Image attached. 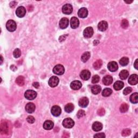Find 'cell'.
I'll return each instance as SVG.
<instances>
[{"mask_svg": "<svg viewBox=\"0 0 138 138\" xmlns=\"http://www.w3.org/2000/svg\"><path fill=\"white\" fill-rule=\"evenodd\" d=\"M24 97L28 100H33L37 97V93L34 90H28L25 92Z\"/></svg>", "mask_w": 138, "mask_h": 138, "instance_id": "6da1fadb", "label": "cell"}, {"mask_svg": "<svg viewBox=\"0 0 138 138\" xmlns=\"http://www.w3.org/2000/svg\"><path fill=\"white\" fill-rule=\"evenodd\" d=\"M65 72V69L62 65L58 64L53 69V72L57 75H62Z\"/></svg>", "mask_w": 138, "mask_h": 138, "instance_id": "7a4b0ae2", "label": "cell"}, {"mask_svg": "<svg viewBox=\"0 0 138 138\" xmlns=\"http://www.w3.org/2000/svg\"><path fill=\"white\" fill-rule=\"evenodd\" d=\"M74 125V121L71 118H66L63 121V125L65 128H71L73 127Z\"/></svg>", "mask_w": 138, "mask_h": 138, "instance_id": "3957f363", "label": "cell"}, {"mask_svg": "<svg viewBox=\"0 0 138 138\" xmlns=\"http://www.w3.org/2000/svg\"><path fill=\"white\" fill-rule=\"evenodd\" d=\"M16 23L14 21L9 20L6 24V28L8 31L10 32H13L16 29Z\"/></svg>", "mask_w": 138, "mask_h": 138, "instance_id": "277c9868", "label": "cell"}, {"mask_svg": "<svg viewBox=\"0 0 138 138\" xmlns=\"http://www.w3.org/2000/svg\"><path fill=\"white\" fill-rule=\"evenodd\" d=\"M48 83L49 86L51 87H56L59 83V79L56 76H52L50 78Z\"/></svg>", "mask_w": 138, "mask_h": 138, "instance_id": "5b68a950", "label": "cell"}, {"mask_svg": "<svg viewBox=\"0 0 138 138\" xmlns=\"http://www.w3.org/2000/svg\"><path fill=\"white\" fill-rule=\"evenodd\" d=\"M26 14V9L24 7L21 6L17 8L16 10V14L18 17L22 18L24 17Z\"/></svg>", "mask_w": 138, "mask_h": 138, "instance_id": "8992f818", "label": "cell"}, {"mask_svg": "<svg viewBox=\"0 0 138 138\" xmlns=\"http://www.w3.org/2000/svg\"><path fill=\"white\" fill-rule=\"evenodd\" d=\"M93 35V29L92 27H87L84 30L83 35L85 38H89L91 37Z\"/></svg>", "mask_w": 138, "mask_h": 138, "instance_id": "52a82bcc", "label": "cell"}, {"mask_svg": "<svg viewBox=\"0 0 138 138\" xmlns=\"http://www.w3.org/2000/svg\"><path fill=\"white\" fill-rule=\"evenodd\" d=\"M73 11L72 6L70 4H66L62 8V12L65 14L69 15L72 13Z\"/></svg>", "mask_w": 138, "mask_h": 138, "instance_id": "ba28073f", "label": "cell"}, {"mask_svg": "<svg viewBox=\"0 0 138 138\" xmlns=\"http://www.w3.org/2000/svg\"><path fill=\"white\" fill-rule=\"evenodd\" d=\"M51 112L52 114L55 116V117H58V116H59L61 114L62 110L59 106L57 105H55L52 107Z\"/></svg>", "mask_w": 138, "mask_h": 138, "instance_id": "9c48e42d", "label": "cell"}, {"mask_svg": "<svg viewBox=\"0 0 138 138\" xmlns=\"http://www.w3.org/2000/svg\"><path fill=\"white\" fill-rule=\"evenodd\" d=\"M80 77L84 81H87L90 79L91 77L90 72L87 70H83L80 74Z\"/></svg>", "mask_w": 138, "mask_h": 138, "instance_id": "30bf717a", "label": "cell"}, {"mask_svg": "<svg viewBox=\"0 0 138 138\" xmlns=\"http://www.w3.org/2000/svg\"><path fill=\"white\" fill-rule=\"evenodd\" d=\"M82 86L81 82L78 81H74L71 83L70 84V87L72 90H77L81 89Z\"/></svg>", "mask_w": 138, "mask_h": 138, "instance_id": "8fae6325", "label": "cell"}, {"mask_svg": "<svg viewBox=\"0 0 138 138\" xmlns=\"http://www.w3.org/2000/svg\"><path fill=\"white\" fill-rule=\"evenodd\" d=\"M69 19L66 17H64L62 18L59 22V27L61 29H64L68 27V26H69Z\"/></svg>", "mask_w": 138, "mask_h": 138, "instance_id": "7c38bea8", "label": "cell"}, {"mask_svg": "<svg viewBox=\"0 0 138 138\" xmlns=\"http://www.w3.org/2000/svg\"><path fill=\"white\" fill-rule=\"evenodd\" d=\"M89 103V99H88L87 97H82V98L79 99L78 104L80 106L84 108V107H86L87 106Z\"/></svg>", "mask_w": 138, "mask_h": 138, "instance_id": "4fadbf2b", "label": "cell"}, {"mask_svg": "<svg viewBox=\"0 0 138 138\" xmlns=\"http://www.w3.org/2000/svg\"><path fill=\"white\" fill-rule=\"evenodd\" d=\"M98 29L101 31H105L108 28V23L105 21H102L98 25Z\"/></svg>", "mask_w": 138, "mask_h": 138, "instance_id": "5bb4252c", "label": "cell"}, {"mask_svg": "<svg viewBox=\"0 0 138 138\" xmlns=\"http://www.w3.org/2000/svg\"><path fill=\"white\" fill-rule=\"evenodd\" d=\"M78 15L79 17L81 18H84L86 17L88 15V10L86 8H82L79 10Z\"/></svg>", "mask_w": 138, "mask_h": 138, "instance_id": "9a60e30c", "label": "cell"}, {"mask_svg": "<svg viewBox=\"0 0 138 138\" xmlns=\"http://www.w3.org/2000/svg\"><path fill=\"white\" fill-rule=\"evenodd\" d=\"M107 68H108V69L111 72H115L117 71L118 69V65L115 62H111L108 64Z\"/></svg>", "mask_w": 138, "mask_h": 138, "instance_id": "2e32d148", "label": "cell"}, {"mask_svg": "<svg viewBox=\"0 0 138 138\" xmlns=\"http://www.w3.org/2000/svg\"><path fill=\"white\" fill-rule=\"evenodd\" d=\"M138 82V76L137 74H132L128 79V83L129 84L132 85H136Z\"/></svg>", "mask_w": 138, "mask_h": 138, "instance_id": "e0dca14e", "label": "cell"}, {"mask_svg": "<svg viewBox=\"0 0 138 138\" xmlns=\"http://www.w3.org/2000/svg\"><path fill=\"white\" fill-rule=\"evenodd\" d=\"M71 27L72 29H76L79 27V20L76 17H72L70 21Z\"/></svg>", "mask_w": 138, "mask_h": 138, "instance_id": "ac0fdd59", "label": "cell"}, {"mask_svg": "<svg viewBox=\"0 0 138 138\" xmlns=\"http://www.w3.org/2000/svg\"><path fill=\"white\" fill-rule=\"evenodd\" d=\"M36 109V106L34 104L32 103H28L26 106V111L29 113H32L35 111Z\"/></svg>", "mask_w": 138, "mask_h": 138, "instance_id": "d6986e66", "label": "cell"}, {"mask_svg": "<svg viewBox=\"0 0 138 138\" xmlns=\"http://www.w3.org/2000/svg\"><path fill=\"white\" fill-rule=\"evenodd\" d=\"M54 123L51 120H46L43 124V128L46 130H50L54 127Z\"/></svg>", "mask_w": 138, "mask_h": 138, "instance_id": "ffe728a7", "label": "cell"}, {"mask_svg": "<svg viewBox=\"0 0 138 138\" xmlns=\"http://www.w3.org/2000/svg\"><path fill=\"white\" fill-rule=\"evenodd\" d=\"M92 129L93 131L96 132L100 131L103 129V124L100 122H98V121H96L93 124Z\"/></svg>", "mask_w": 138, "mask_h": 138, "instance_id": "44dd1931", "label": "cell"}, {"mask_svg": "<svg viewBox=\"0 0 138 138\" xmlns=\"http://www.w3.org/2000/svg\"><path fill=\"white\" fill-rule=\"evenodd\" d=\"M103 84L105 85H109L110 84H111L113 82L112 77L109 75L105 76L103 78Z\"/></svg>", "mask_w": 138, "mask_h": 138, "instance_id": "7402d4cb", "label": "cell"}, {"mask_svg": "<svg viewBox=\"0 0 138 138\" xmlns=\"http://www.w3.org/2000/svg\"><path fill=\"white\" fill-rule=\"evenodd\" d=\"M9 131V127L6 123H2L1 125V133L2 134H7Z\"/></svg>", "mask_w": 138, "mask_h": 138, "instance_id": "603a6c76", "label": "cell"}, {"mask_svg": "<svg viewBox=\"0 0 138 138\" xmlns=\"http://www.w3.org/2000/svg\"><path fill=\"white\" fill-rule=\"evenodd\" d=\"M124 86V84L123 82L117 81L114 84L113 87L115 90L119 91V90H120L122 89Z\"/></svg>", "mask_w": 138, "mask_h": 138, "instance_id": "cb8c5ba5", "label": "cell"}, {"mask_svg": "<svg viewBox=\"0 0 138 138\" xmlns=\"http://www.w3.org/2000/svg\"><path fill=\"white\" fill-rule=\"evenodd\" d=\"M130 101L132 103L137 104L138 102V93L137 92L134 93L130 97Z\"/></svg>", "mask_w": 138, "mask_h": 138, "instance_id": "d4e9b609", "label": "cell"}, {"mask_svg": "<svg viewBox=\"0 0 138 138\" xmlns=\"http://www.w3.org/2000/svg\"><path fill=\"white\" fill-rule=\"evenodd\" d=\"M101 91V88L99 85H94L91 88V91L94 95H97Z\"/></svg>", "mask_w": 138, "mask_h": 138, "instance_id": "484cf974", "label": "cell"}, {"mask_svg": "<svg viewBox=\"0 0 138 138\" xmlns=\"http://www.w3.org/2000/svg\"><path fill=\"white\" fill-rule=\"evenodd\" d=\"M129 76V72L128 71L126 70H124L121 71L119 73V77L121 79L125 80Z\"/></svg>", "mask_w": 138, "mask_h": 138, "instance_id": "4316f807", "label": "cell"}, {"mask_svg": "<svg viewBox=\"0 0 138 138\" xmlns=\"http://www.w3.org/2000/svg\"><path fill=\"white\" fill-rule=\"evenodd\" d=\"M91 57V54L90 52L89 51L85 52L82 55V60L83 62L85 63L89 59V58Z\"/></svg>", "mask_w": 138, "mask_h": 138, "instance_id": "83f0119b", "label": "cell"}, {"mask_svg": "<svg viewBox=\"0 0 138 138\" xmlns=\"http://www.w3.org/2000/svg\"><path fill=\"white\" fill-rule=\"evenodd\" d=\"M16 84L18 85L19 86H22L24 84V78L23 76H18L16 79Z\"/></svg>", "mask_w": 138, "mask_h": 138, "instance_id": "f1b7e54d", "label": "cell"}, {"mask_svg": "<svg viewBox=\"0 0 138 138\" xmlns=\"http://www.w3.org/2000/svg\"><path fill=\"white\" fill-rule=\"evenodd\" d=\"M102 65H103V62L101 59H98L93 63V67L95 70H99L100 69Z\"/></svg>", "mask_w": 138, "mask_h": 138, "instance_id": "f546056e", "label": "cell"}, {"mask_svg": "<svg viewBox=\"0 0 138 138\" xmlns=\"http://www.w3.org/2000/svg\"><path fill=\"white\" fill-rule=\"evenodd\" d=\"M65 111L67 113H71L74 110V105L72 103H69L66 105L65 106Z\"/></svg>", "mask_w": 138, "mask_h": 138, "instance_id": "4dcf8cb0", "label": "cell"}, {"mask_svg": "<svg viewBox=\"0 0 138 138\" xmlns=\"http://www.w3.org/2000/svg\"><path fill=\"white\" fill-rule=\"evenodd\" d=\"M112 93V90L111 89H110V88H106V89H105L103 91V92H102V95H103V97H109L110 96H111Z\"/></svg>", "mask_w": 138, "mask_h": 138, "instance_id": "1f68e13d", "label": "cell"}, {"mask_svg": "<svg viewBox=\"0 0 138 138\" xmlns=\"http://www.w3.org/2000/svg\"><path fill=\"white\" fill-rule=\"evenodd\" d=\"M120 64H121V65L123 66V67H125V66H126L129 63V59L127 57H123L122 58H121L120 61H119Z\"/></svg>", "mask_w": 138, "mask_h": 138, "instance_id": "d6a6232c", "label": "cell"}, {"mask_svg": "<svg viewBox=\"0 0 138 138\" xmlns=\"http://www.w3.org/2000/svg\"><path fill=\"white\" fill-rule=\"evenodd\" d=\"M129 108L128 105L126 103H124L121 105L120 107V111L122 113H125L128 111Z\"/></svg>", "mask_w": 138, "mask_h": 138, "instance_id": "836d02e7", "label": "cell"}, {"mask_svg": "<svg viewBox=\"0 0 138 138\" xmlns=\"http://www.w3.org/2000/svg\"><path fill=\"white\" fill-rule=\"evenodd\" d=\"M13 55L14 56L15 58H19L21 55V51L20 50V49H16L13 52Z\"/></svg>", "mask_w": 138, "mask_h": 138, "instance_id": "e575fe53", "label": "cell"}, {"mask_svg": "<svg viewBox=\"0 0 138 138\" xmlns=\"http://www.w3.org/2000/svg\"><path fill=\"white\" fill-rule=\"evenodd\" d=\"M128 25H129L128 21L127 20H126V19H124V20L121 21V26L123 28L126 29L128 27Z\"/></svg>", "mask_w": 138, "mask_h": 138, "instance_id": "d590c367", "label": "cell"}, {"mask_svg": "<svg viewBox=\"0 0 138 138\" xmlns=\"http://www.w3.org/2000/svg\"><path fill=\"white\" fill-rule=\"evenodd\" d=\"M131 134V131L130 129L126 128V129H124V130L122 131V136L123 137L128 136Z\"/></svg>", "mask_w": 138, "mask_h": 138, "instance_id": "8d00e7d4", "label": "cell"}, {"mask_svg": "<svg viewBox=\"0 0 138 138\" xmlns=\"http://www.w3.org/2000/svg\"><path fill=\"white\" fill-rule=\"evenodd\" d=\"M100 81V77L98 75H95L92 79V83L93 84H96L97 83Z\"/></svg>", "mask_w": 138, "mask_h": 138, "instance_id": "74e56055", "label": "cell"}, {"mask_svg": "<svg viewBox=\"0 0 138 138\" xmlns=\"http://www.w3.org/2000/svg\"><path fill=\"white\" fill-rule=\"evenodd\" d=\"M77 117H78V118H83L85 115V112L84 110H81L78 112V113H77Z\"/></svg>", "mask_w": 138, "mask_h": 138, "instance_id": "f35d334b", "label": "cell"}, {"mask_svg": "<svg viewBox=\"0 0 138 138\" xmlns=\"http://www.w3.org/2000/svg\"><path fill=\"white\" fill-rule=\"evenodd\" d=\"M27 121L29 123H30V124H33L35 121V118L34 117H32V116L29 115V116H28V117H27Z\"/></svg>", "mask_w": 138, "mask_h": 138, "instance_id": "ab89813d", "label": "cell"}, {"mask_svg": "<svg viewBox=\"0 0 138 138\" xmlns=\"http://www.w3.org/2000/svg\"><path fill=\"white\" fill-rule=\"evenodd\" d=\"M132 91V88L128 87H126V89L124 90L123 93L124 95H128V94L130 93Z\"/></svg>", "mask_w": 138, "mask_h": 138, "instance_id": "60d3db41", "label": "cell"}, {"mask_svg": "<svg viewBox=\"0 0 138 138\" xmlns=\"http://www.w3.org/2000/svg\"><path fill=\"white\" fill-rule=\"evenodd\" d=\"M97 113L99 115L103 116L105 113V110L103 108H101L98 110Z\"/></svg>", "mask_w": 138, "mask_h": 138, "instance_id": "b9f144b4", "label": "cell"}, {"mask_svg": "<svg viewBox=\"0 0 138 138\" xmlns=\"http://www.w3.org/2000/svg\"><path fill=\"white\" fill-rule=\"evenodd\" d=\"M105 135L103 133L96 134L94 136V138H105Z\"/></svg>", "mask_w": 138, "mask_h": 138, "instance_id": "7bdbcfd3", "label": "cell"}, {"mask_svg": "<svg viewBox=\"0 0 138 138\" xmlns=\"http://www.w3.org/2000/svg\"><path fill=\"white\" fill-rule=\"evenodd\" d=\"M67 35H63L62 36H60L59 38V42H63V41H64V40H65L66 39V37H67Z\"/></svg>", "mask_w": 138, "mask_h": 138, "instance_id": "ee69618b", "label": "cell"}, {"mask_svg": "<svg viewBox=\"0 0 138 138\" xmlns=\"http://www.w3.org/2000/svg\"><path fill=\"white\" fill-rule=\"evenodd\" d=\"M32 85L34 87L36 88V89H38V88L40 86V84L38 83V82H34V83L32 84Z\"/></svg>", "mask_w": 138, "mask_h": 138, "instance_id": "f6af8a7d", "label": "cell"}, {"mask_svg": "<svg viewBox=\"0 0 138 138\" xmlns=\"http://www.w3.org/2000/svg\"><path fill=\"white\" fill-rule=\"evenodd\" d=\"M16 4H17V2L15 1H13V2H11L10 3V6L12 8H14L16 6Z\"/></svg>", "mask_w": 138, "mask_h": 138, "instance_id": "bcb514c9", "label": "cell"}, {"mask_svg": "<svg viewBox=\"0 0 138 138\" xmlns=\"http://www.w3.org/2000/svg\"><path fill=\"white\" fill-rule=\"evenodd\" d=\"M134 67L135 68V69H137V70H138V59H136V62H135V63H134Z\"/></svg>", "mask_w": 138, "mask_h": 138, "instance_id": "7dc6e473", "label": "cell"}, {"mask_svg": "<svg viewBox=\"0 0 138 138\" xmlns=\"http://www.w3.org/2000/svg\"><path fill=\"white\" fill-rule=\"evenodd\" d=\"M99 43V41L98 40H95L93 41V45H97Z\"/></svg>", "mask_w": 138, "mask_h": 138, "instance_id": "c3c4849f", "label": "cell"}, {"mask_svg": "<svg viewBox=\"0 0 138 138\" xmlns=\"http://www.w3.org/2000/svg\"><path fill=\"white\" fill-rule=\"evenodd\" d=\"M69 136H70V135H69V133H64L63 134V137L64 138V137H65V138H66V137H69Z\"/></svg>", "mask_w": 138, "mask_h": 138, "instance_id": "681fc988", "label": "cell"}, {"mask_svg": "<svg viewBox=\"0 0 138 138\" xmlns=\"http://www.w3.org/2000/svg\"><path fill=\"white\" fill-rule=\"evenodd\" d=\"M125 2L126 3H131L133 2V1H125Z\"/></svg>", "mask_w": 138, "mask_h": 138, "instance_id": "f907efd6", "label": "cell"}, {"mask_svg": "<svg viewBox=\"0 0 138 138\" xmlns=\"http://www.w3.org/2000/svg\"><path fill=\"white\" fill-rule=\"evenodd\" d=\"M1 64H2V62H3V57H2V56H1Z\"/></svg>", "mask_w": 138, "mask_h": 138, "instance_id": "816d5d0a", "label": "cell"}]
</instances>
